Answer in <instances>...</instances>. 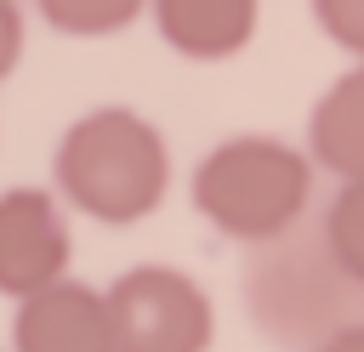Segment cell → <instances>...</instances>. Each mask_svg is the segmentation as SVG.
Segmentation results:
<instances>
[{
    "mask_svg": "<svg viewBox=\"0 0 364 352\" xmlns=\"http://www.w3.org/2000/svg\"><path fill=\"white\" fill-rule=\"evenodd\" d=\"M114 352H210L216 341V301L182 267L142 261L102 284Z\"/></svg>",
    "mask_w": 364,
    "mask_h": 352,
    "instance_id": "obj_4",
    "label": "cell"
},
{
    "mask_svg": "<svg viewBox=\"0 0 364 352\" xmlns=\"http://www.w3.org/2000/svg\"><path fill=\"white\" fill-rule=\"evenodd\" d=\"M34 11L46 17V28L68 34V40H108L119 28H131L148 0H34Z\"/></svg>",
    "mask_w": 364,
    "mask_h": 352,
    "instance_id": "obj_9",
    "label": "cell"
},
{
    "mask_svg": "<svg viewBox=\"0 0 364 352\" xmlns=\"http://www.w3.org/2000/svg\"><path fill=\"white\" fill-rule=\"evenodd\" d=\"M318 238H324L330 261L364 290V182H341V187H336Z\"/></svg>",
    "mask_w": 364,
    "mask_h": 352,
    "instance_id": "obj_10",
    "label": "cell"
},
{
    "mask_svg": "<svg viewBox=\"0 0 364 352\" xmlns=\"http://www.w3.org/2000/svg\"><path fill=\"white\" fill-rule=\"evenodd\" d=\"M245 307L273 346L313 352L318 341L364 318V290L330 261L324 238L284 233L273 244H256L245 267Z\"/></svg>",
    "mask_w": 364,
    "mask_h": 352,
    "instance_id": "obj_3",
    "label": "cell"
},
{
    "mask_svg": "<svg viewBox=\"0 0 364 352\" xmlns=\"http://www.w3.org/2000/svg\"><path fill=\"white\" fill-rule=\"evenodd\" d=\"M159 40L188 62H228L256 40L262 0H148Z\"/></svg>",
    "mask_w": 364,
    "mask_h": 352,
    "instance_id": "obj_7",
    "label": "cell"
},
{
    "mask_svg": "<svg viewBox=\"0 0 364 352\" xmlns=\"http://www.w3.org/2000/svg\"><path fill=\"white\" fill-rule=\"evenodd\" d=\"M188 199L222 238L273 244V238L296 233V221L313 199V159H307V148H296L284 136L239 131L193 165Z\"/></svg>",
    "mask_w": 364,
    "mask_h": 352,
    "instance_id": "obj_2",
    "label": "cell"
},
{
    "mask_svg": "<svg viewBox=\"0 0 364 352\" xmlns=\"http://www.w3.org/2000/svg\"><path fill=\"white\" fill-rule=\"evenodd\" d=\"M313 352H364V318L358 324H347V329H336L330 341H318Z\"/></svg>",
    "mask_w": 364,
    "mask_h": 352,
    "instance_id": "obj_13",
    "label": "cell"
},
{
    "mask_svg": "<svg viewBox=\"0 0 364 352\" xmlns=\"http://www.w3.org/2000/svg\"><path fill=\"white\" fill-rule=\"evenodd\" d=\"M307 159L336 182H364V62L318 91L307 114Z\"/></svg>",
    "mask_w": 364,
    "mask_h": 352,
    "instance_id": "obj_8",
    "label": "cell"
},
{
    "mask_svg": "<svg viewBox=\"0 0 364 352\" xmlns=\"http://www.w3.org/2000/svg\"><path fill=\"white\" fill-rule=\"evenodd\" d=\"M68 221H63V199L46 187H6L0 193V295L6 301H28L40 290H51L57 278H68Z\"/></svg>",
    "mask_w": 364,
    "mask_h": 352,
    "instance_id": "obj_5",
    "label": "cell"
},
{
    "mask_svg": "<svg viewBox=\"0 0 364 352\" xmlns=\"http://www.w3.org/2000/svg\"><path fill=\"white\" fill-rule=\"evenodd\" d=\"M57 199L102 227L148 221L171 193V142L131 102H97L57 136Z\"/></svg>",
    "mask_w": 364,
    "mask_h": 352,
    "instance_id": "obj_1",
    "label": "cell"
},
{
    "mask_svg": "<svg viewBox=\"0 0 364 352\" xmlns=\"http://www.w3.org/2000/svg\"><path fill=\"white\" fill-rule=\"evenodd\" d=\"M23 45H28L23 11H17V0H0V79H11V68L23 62Z\"/></svg>",
    "mask_w": 364,
    "mask_h": 352,
    "instance_id": "obj_12",
    "label": "cell"
},
{
    "mask_svg": "<svg viewBox=\"0 0 364 352\" xmlns=\"http://www.w3.org/2000/svg\"><path fill=\"white\" fill-rule=\"evenodd\" d=\"M313 23L336 51L364 62V0H313Z\"/></svg>",
    "mask_w": 364,
    "mask_h": 352,
    "instance_id": "obj_11",
    "label": "cell"
},
{
    "mask_svg": "<svg viewBox=\"0 0 364 352\" xmlns=\"http://www.w3.org/2000/svg\"><path fill=\"white\" fill-rule=\"evenodd\" d=\"M11 352H114L102 290L85 278H57L51 290L17 301Z\"/></svg>",
    "mask_w": 364,
    "mask_h": 352,
    "instance_id": "obj_6",
    "label": "cell"
}]
</instances>
